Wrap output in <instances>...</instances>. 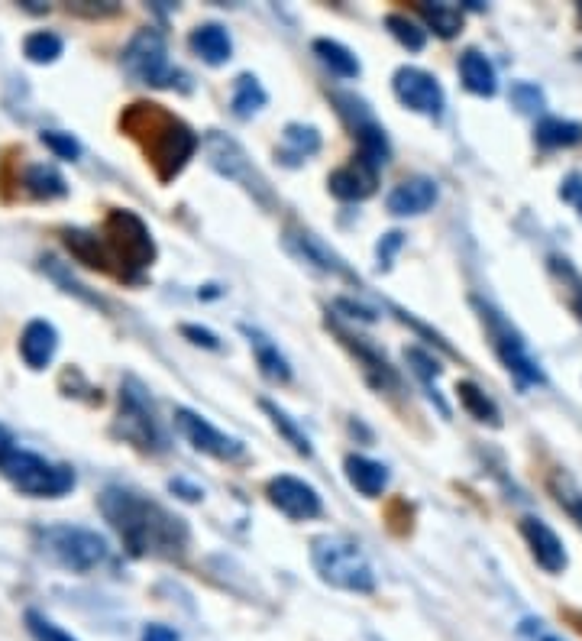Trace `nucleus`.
I'll return each instance as SVG.
<instances>
[{
	"mask_svg": "<svg viewBox=\"0 0 582 641\" xmlns=\"http://www.w3.org/2000/svg\"><path fill=\"white\" fill-rule=\"evenodd\" d=\"M110 528L117 531L123 548L133 557H178L188 548V525L185 518L162 509L130 489L110 486L97 499Z\"/></svg>",
	"mask_w": 582,
	"mask_h": 641,
	"instance_id": "f257e3e1",
	"label": "nucleus"
},
{
	"mask_svg": "<svg viewBox=\"0 0 582 641\" xmlns=\"http://www.w3.org/2000/svg\"><path fill=\"white\" fill-rule=\"evenodd\" d=\"M120 127L127 130L133 140H140L149 162L156 166L159 179L169 182L188 166V159L198 153V133L178 117L165 114L159 104H130L127 114L120 117Z\"/></svg>",
	"mask_w": 582,
	"mask_h": 641,
	"instance_id": "f03ea898",
	"label": "nucleus"
},
{
	"mask_svg": "<svg viewBox=\"0 0 582 641\" xmlns=\"http://www.w3.org/2000/svg\"><path fill=\"white\" fill-rule=\"evenodd\" d=\"M0 473L13 489L36 499H59L75 489V470L68 463H52L17 447L10 438L0 441Z\"/></svg>",
	"mask_w": 582,
	"mask_h": 641,
	"instance_id": "7ed1b4c3",
	"label": "nucleus"
},
{
	"mask_svg": "<svg viewBox=\"0 0 582 641\" xmlns=\"http://www.w3.org/2000/svg\"><path fill=\"white\" fill-rule=\"evenodd\" d=\"M314 570L324 583L343 593H372L376 590V574H372L369 557L363 548L346 535H321L311 544Z\"/></svg>",
	"mask_w": 582,
	"mask_h": 641,
	"instance_id": "20e7f679",
	"label": "nucleus"
},
{
	"mask_svg": "<svg viewBox=\"0 0 582 641\" xmlns=\"http://www.w3.org/2000/svg\"><path fill=\"white\" fill-rule=\"evenodd\" d=\"M104 247L110 263H120V276L136 279L156 259V243H152L149 227L143 217H136L127 208H114L104 221Z\"/></svg>",
	"mask_w": 582,
	"mask_h": 641,
	"instance_id": "39448f33",
	"label": "nucleus"
},
{
	"mask_svg": "<svg viewBox=\"0 0 582 641\" xmlns=\"http://www.w3.org/2000/svg\"><path fill=\"white\" fill-rule=\"evenodd\" d=\"M36 544L52 564H59L72 574H91L97 564H104L107 541L91 528L78 525H46L36 531Z\"/></svg>",
	"mask_w": 582,
	"mask_h": 641,
	"instance_id": "423d86ee",
	"label": "nucleus"
},
{
	"mask_svg": "<svg viewBox=\"0 0 582 641\" xmlns=\"http://www.w3.org/2000/svg\"><path fill=\"white\" fill-rule=\"evenodd\" d=\"M476 308H479V315H482V324H485V331H489V337H492V347H495V353H498V360L505 363V370L518 379L521 386H537V383H544V373H540V366L531 360V353H528V347H524V340H521V334L511 327L502 315H498L495 308H489V305H479L476 302Z\"/></svg>",
	"mask_w": 582,
	"mask_h": 641,
	"instance_id": "0eeeda50",
	"label": "nucleus"
},
{
	"mask_svg": "<svg viewBox=\"0 0 582 641\" xmlns=\"http://www.w3.org/2000/svg\"><path fill=\"white\" fill-rule=\"evenodd\" d=\"M123 72L133 81L143 85H172L175 72L169 68V52H165V39L156 30H140L127 49H123Z\"/></svg>",
	"mask_w": 582,
	"mask_h": 641,
	"instance_id": "6e6552de",
	"label": "nucleus"
},
{
	"mask_svg": "<svg viewBox=\"0 0 582 641\" xmlns=\"http://www.w3.org/2000/svg\"><path fill=\"white\" fill-rule=\"evenodd\" d=\"M114 431L123 441H130L140 450H162V434L152 415V405L143 395V389H136V383H127L120 389V415Z\"/></svg>",
	"mask_w": 582,
	"mask_h": 641,
	"instance_id": "1a4fd4ad",
	"label": "nucleus"
},
{
	"mask_svg": "<svg viewBox=\"0 0 582 641\" xmlns=\"http://www.w3.org/2000/svg\"><path fill=\"white\" fill-rule=\"evenodd\" d=\"M392 91H395V98L414 114H427V117L443 114V88L431 72H424V68H414V65L398 68L392 78Z\"/></svg>",
	"mask_w": 582,
	"mask_h": 641,
	"instance_id": "9d476101",
	"label": "nucleus"
},
{
	"mask_svg": "<svg viewBox=\"0 0 582 641\" xmlns=\"http://www.w3.org/2000/svg\"><path fill=\"white\" fill-rule=\"evenodd\" d=\"M175 428L201 454H211L217 460H233L243 454V444L237 438H227L224 431H217L211 421L188 412V408H175Z\"/></svg>",
	"mask_w": 582,
	"mask_h": 641,
	"instance_id": "9b49d317",
	"label": "nucleus"
},
{
	"mask_svg": "<svg viewBox=\"0 0 582 641\" xmlns=\"http://www.w3.org/2000/svg\"><path fill=\"white\" fill-rule=\"evenodd\" d=\"M266 496L291 522H308V518L321 515V496H317V489L311 483L298 480V476H275L266 486Z\"/></svg>",
	"mask_w": 582,
	"mask_h": 641,
	"instance_id": "f8f14e48",
	"label": "nucleus"
},
{
	"mask_svg": "<svg viewBox=\"0 0 582 641\" xmlns=\"http://www.w3.org/2000/svg\"><path fill=\"white\" fill-rule=\"evenodd\" d=\"M521 535H524V541L531 544L534 561L544 567L547 574H563V570H566V548H563V541L557 538V531H553L547 522H540V518H524Z\"/></svg>",
	"mask_w": 582,
	"mask_h": 641,
	"instance_id": "ddd939ff",
	"label": "nucleus"
},
{
	"mask_svg": "<svg viewBox=\"0 0 582 641\" xmlns=\"http://www.w3.org/2000/svg\"><path fill=\"white\" fill-rule=\"evenodd\" d=\"M385 204H388V211L398 217L424 214L437 204V182L427 179V175H414V179H405L401 185H395Z\"/></svg>",
	"mask_w": 582,
	"mask_h": 641,
	"instance_id": "4468645a",
	"label": "nucleus"
},
{
	"mask_svg": "<svg viewBox=\"0 0 582 641\" xmlns=\"http://www.w3.org/2000/svg\"><path fill=\"white\" fill-rule=\"evenodd\" d=\"M55 350H59V331L43 321V318H36L23 327V337H20V357L23 363L30 366V370H46V366L52 363L55 357Z\"/></svg>",
	"mask_w": 582,
	"mask_h": 641,
	"instance_id": "2eb2a0df",
	"label": "nucleus"
},
{
	"mask_svg": "<svg viewBox=\"0 0 582 641\" xmlns=\"http://www.w3.org/2000/svg\"><path fill=\"white\" fill-rule=\"evenodd\" d=\"M376 175L379 169H372L366 159H356L350 166L337 169L330 175V192L340 201H366L372 192H376Z\"/></svg>",
	"mask_w": 582,
	"mask_h": 641,
	"instance_id": "dca6fc26",
	"label": "nucleus"
},
{
	"mask_svg": "<svg viewBox=\"0 0 582 641\" xmlns=\"http://www.w3.org/2000/svg\"><path fill=\"white\" fill-rule=\"evenodd\" d=\"M346 470V480L356 489V493H363L366 499H376L382 496V489L388 486V470L382 467L379 460H369V457H359V454H350L343 463Z\"/></svg>",
	"mask_w": 582,
	"mask_h": 641,
	"instance_id": "f3484780",
	"label": "nucleus"
},
{
	"mask_svg": "<svg viewBox=\"0 0 582 641\" xmlns=\"http://www.w3.org/2000/svg\"><path fill=\"white\" fill-rule=\"evenodd\" d=\"M191 49H194V56L204 59L207 65H224L230 56H233V43H230V36L224 26H217V23H204L198 26V30L191 33Z\"/></svg>",
	"mask_w": 582,
	"mask_h": 641,
	"instance_id": "a211bd4d",
	"label": "nucleus"
},
{
	"mask_svg": "<svg viewBox=\"0 0 582 641\" xmlns=\"http://www.w3.org/2000/svg\"><path fill=\"white\" fill-rule=\"evenodd\" d=\"M65 247L72 250L78 263H85L88 269H101L110 272V253L104 247V237L91 234V230H65Z\"/></svg>",
	"mask_w": 582,
	"mask_h": 641,
	"instance_id": "6ab92c4d",
	"label": "nucleus"
},
{
	"mask_svg": "<svg viewBox=\"0 0 582 641\" xmlns=\"http://www.w3.org/2000/svg\"><path fill=\"white\" fill-rule=\"evenodd\" d=\"M460 78H463L466 91L479 94V98H492L495 88H498L492 62L485 59L482 52H476V49L463 52V59H460Z\"/></svg>",
	"mask_w": 582,
	"mask_h": 641,
	"instance_id": "aec40b11",
	"label": "nucleus"
},
{
	"mask_svg": "<svg viewBox=\"0 0 582 641\" xmlns=\"http://www.w3.org/2000/svg\"><path fill=\"white\" fill-rule=\"evenodd\" d=\"M243 331L249 337V347L256 350V360H259L262 376L272 379V383H288V379H291V366H288V360L279 353V347H275L266 334L253 331V327H243Z\"/></svg>",
	"mask_w": 582,
	"mask_h": 641,
	"instance_id": "412c9836",
	"label": "nucleus"
},
{
	"mask_svg": "<svg viewBox=\"0 0 582 641\" xmlns=\"http://www.w3.org/2000/svg\"><path fill=\"white\" fill-rule=\"evenodd\" d=\"M23 188H26V195L36 201H55V198L68 195L62 172L55 166H46V162H39V166H30L23 172Z\"/></svg>",
	"mask_w": 582,
	"mask_h": 641,
	"instance_id": "4be33fe9",
	"label": "nucleus"
},
{
	"mask_svg": "<svg viewBox=\"0 0 582 641\" xmlns=\"http://www.w3.org/2000/svg\"><path fill=\"white\" fill-rule=\"evenodd\" d=\"M353 133H356V143H359V159H366L372 169H382L388 162V156H392V146H388L385 130L369 117V120L353 124Z\"/></svg>",
	"mask_w": 582,
	"mask_h": 641,
	"instance_id": "5701e85b",
	"label": "nucleus"
},
{
	"mask_svg": "<svg viewBox=\"0 0 582 641\" xmlns=\"http://www.w3.org/2000/svg\"><path fill=\"white\" fill-rule=\"evenodd\" d=\"M534 140L544 149L576 146V143H582V124H576V120H563V117H544L534 130Z\"/></svg>",
	"mask_w": 582,
	"mask_h": 641,
	"instance_id": "b1692460",
	"label": "nucleus"
},
{
	"mask_svg": "<svg viewBox=\"0 0 582 641\" xmlns=\"http://www.w3.org/2000/svg\"><path fill=\"white\" fill-rule=\"evenodd\" d=\"M317 149H321V133H317L314 127H301V124L285 127V133H282V149H279V156H282L285 162H291V166H295V162L314 156Z\"/></svg>",
	"mask_w": 582,
	"mask_h": 641,
	"instance_id": "393cba45",
	"label": "nucleus"
},
{
	"mask_svg": "<svg viewBox=\"0 0 582 641\" xmlns=\"http://www.w3.org/2000/svg\"><path fill=\"white\" fill-rule=\"evenodd\" d=\"M266 91H262L259 78L256 75H240L237 85H233V114L237 117H253L266 107Z\"/></svg>",
	"mask_w": 582,
	"mask_h": 641,
	"instance_id": "a878e982",
	"label": "nucleus"
},
{
	"mask_svg": "<svg viewBox=\"0 0 582 641\" xmlns=\"http://www.w3.org/2000/svg\"><path fill=\"white\" fill-rule=\"evenodd\" d=\"M418 13L427 20V26L443 36V39H453L456 33L463 30V10L460 7H450V4H418Z\"/></svg>",
	"mask_w": 582,
	"mask_h": 641,
	"instance_id": "bb28decb",
	"label": "nucleus"
},
{
	"mask_svg": "<svg viewBox=\"0 0 582 641\" xmlns=\"http://www.w3.org/2000/svg\"><path fill=\"white\" fill-rule=\"evenodd\" d=\"M314 52L321 56V62L330 68V72H337L340 78H356L359 75V59L346 46L334 43V39H317Z\"/></svg>",
	"mask_w": 582,
	"mask_h": 641,
	"instance_id": "cd10ccee",
	"label": "nucleus"
},
{
	"mask_svg": "<svg viewBox=\"0 0 582 641\" xmlns=\"http://www.w3.org/2000/svg\"><path fill=\"white\" fill-rule=\"evenodd\" d=\"M456 395H460V405L466 408L469 415H473L476 421H489V425H502V415H498V408L495 402L485 395L476 383H460L456 386Z\"/></svg>",
	"mask_w": 582,
	"mask_h": 641,
	"instance_id": "c85d7f7f",
	"label": "nucleus"
},
{
	"mask_svg": "<svg viewBox=\"0 0 582 641\" xmlns=\"http://www.w3.org/2000/svg\"><path fill=\"white\" fill-rule=\"evenodd\" d=\"M62 49H65L62 36H55L49 30H36V33H30V36L23 39V56L30 59V62H36V65L55 62V59L62 56Z\"/></svg>",
	"mask_w": 582,
	"mask_h": 641,
	"instance_id": "c756f323",
	"label": "nucleus"
},
{
	"mask_svg": "<svg viewBox=\"0 0 582 641\" xmlns=\"http://www.w3.org/2000/svg\"><path fill=\"white\" fill-rule=\"evenodd\" d=\"M298 243H301V253L311 259V263H317L324 272H340V276H346V266H343V259L327 247V243H321L314 234H295Z\"/></svg>",
	"mask_w": 582,
	"mask_h": 641,
	"instance_id": "7c9ffc66",
	"label": "nucleus"
},
{
	"mask_svg": "<svg viewBox=\"0 0 582 641\" xmlns=\"http://www.w3.org/2000/svg\"><path fill=\"white\" fill-rule=\"evenodd\" d=\"M385 26H388V33H392L398 43L405 49H411V52H421L424 43H427V33L421 30V26L414 20H408V17H401V13H388Z\"/></svg>",
	"mask_w": 582,
	"mask_h": 641,
	"instance_id": "2f4dec72",
	"label": "nucleus"
},
{
	"mask_svg": "<svg viewBox=\"0 0 582 641\" xmlns=\"http://www.w3.org/2000/svg\"><path fill=\"white\" fill-rule=\"evenodd\" d=\"M262 408H266V412H269V418H272V425H275V428H279V431L285 434V438H288V444H291V447H295V450H298V454H304V457H308V454H311V441H308V438H304V434L298 431V425H295V421H291V418H288V415L282 412V408H275L272 402H262Z\"/></svg>",
	"mask_w": 582,
	"mask_h": 641,
	"instance_id": "473e14b6",
	"label": "nucleus"
},
{
	"mask_svg": "<svg viewBox=\"0 0 582 641\" xmlns=\"http://www.w3.org/2000/svg\"><path fill=\"white\" fill-rule=\"evenodd\" d=\"M553 493H557L560 506L573 515V522H579V528H582V493L576 489V483L566 473H557L553 476Z\"/></svg>",
	"mask_w": 582,
	"mask_h": 641,
	"instance_id": "72a5a7b5",
	"label": "nucleus"
},
{
	"mask_svg": "<svg viewBox=\"0 0 582 641\" xmlns=\"http://www.w3.org/2000/svg\"><path fill=\"white\" fill-rule=\"evenodd\" d=\"M26 629L36 641H75L68 632H62L59 625L49 622L46 616H39V612H26Z\"/></svg>",
	"mask_w": 582,
	"mask_h": 641,
	"instance_id": "f704fd0d",
	"label": "nucleus"
},
{
	"mask_svg": "<svg viewBox=\"0 0 582 641\" xmlns=\"http://www.w3.org/2000/svg\"><path fill=\"white\" fill-rule=\"evenodd\" d=\"M55 156L59 159H78L81 156V143L75 140L72 133H62V130H46L43 136H39Z\"/></svg>",
	"mask_w": 582,
	"mask_h": 641,
	"instance_id": "c9c22d12",
	"label": "nucleus"
},
{
	"mask_svg": "<svg viewBox=\"0 0 582 641\" xmlns=\"http://www.w3.org/2000/svg\"><path fill=\"white\" fill-rule=\"evenodd\" d=\"M405 357H408V363H414V373H418V376L424 379V383H431V379H437L440 366H437V360H431V357H427L424 350L411 347V350H405Z\"/></svg>",
	"mask_w": 582,
	"mask_h": 641,
	"instance_id": "e433bc0d",
	"label": "nucleus"
},
{
	"mask_svg": "<svg viewBox=\"0 0 582 641\" xmlns=\"http://www.w3.org/2000/svg\"><path fill=\"white\" fill-rule=\"evenodd\" d=\"M511 98L518 101L521 111H534V107L544 104V98H540V91L534 85H515L511 88Z\"/></svg>",
	"mask_w": 582,
	"mask_h": 641,
	"instance_id": "4c0bfd02",
	"label": "nucleus"
},
{
	"mask_svg": "<svg viewBox=\"0 0 582 641\" xmlns=\"http://www.w3.org/2000/svg\"><path fill=\"white\" fill-rule=\"evenodd\" d=\"M560 198L570 201L573 208L579 211V217H582V179H579V175H566V182L560 185Z\"/></svg>",
	"mask_w": 582,
	"mask_h": 641,
	"instance_id": "58836bf2",
	"label": "nucleus"
},
{
	"mask_svg": "<svg viewBox=\"0 0 582 641\" xmlns=\"http://www.w3.org/2000/svg\"><path fill=\"white\" fill-rule=\"evenodd\" d=\"M182 334H185V337H191V344H201V347H207V350H220V340H217V334L204 331V327L185 324V327H182Z\"/></svg>",
	"mask_w": 582,
	"mask_h": 641,
	"instance_id": "ea45409f",
	"label": "nucleus"
},
{
	"mask_svg": "<svg viewBox=\"0 0 582 641\" xmlns=\"http://www.w3.org/2000/svg\"><path fill=\"white\" fill-rule=\"evenodd\" d=\"M143 641H178V632L169 625H146Z\"/></svg>",
	"mask_w": 582,
	"mask_h": 641,
	"instance_id": "a19ab883",
	"label": "nucleus"
},
{
	"mask_svg": "<svg viewBox=\"0 0 582 641\" xmlns=\"http://www.w3.org/2000/svg\"><path fill=\"white\" fill-rule=\"evenodd\" d=\"M401 243V234H388V240L385 243H379V259L388 266V259H392V250Z\"/></svg>",
	"mask_w": 582,
	"mask_h": 641,
	"instance_id": "79ce46f5",
	"label": "nucleus"
},
{
	"mask_svg": "<svg viewBox=\"0 0 582 641\" xmlns=\"http://www.w3.org/2000/svg\"><path fill=\"white\" fill-rule=\"evenodd\" d=\"M566 272H570V279H573V289H576V298H573V308L579 311V318H582V279L576 276V272L566 266Z\"/></svg>",
	"mask_w": 582,
	"mask_h": 641,
	"instance_id": "37998d69",
	"label": "nucleus"
},
{
	"mask_svg": "<svg viewBox=\"0 0 582 641\" xmlns=\"http://www.w3.org/2000/svg\"><path fill=\"white\" fill-rule=\"evenodd\" d=\"M540 641H563V638H557V635H544V638H540Z\"/></svg>",
	"mask_w": 582,
	"mask_h": 641,
	"instance_id": "c03bdc74",
	"label": "nucleus"
},
{
	"mask_svg": "<svg viewBox=\"0 0 582 641\" xmlns=\"http://www.w3.org/2000/svg\"><path fill=\"white\" fill-rule=\"evenodd\" d=\"M4 438H10V434H7L4 428H0V441H4Z\"/></svg>",
	"mask_w": 582,
	"mask_h": 641,
	"instance_id": "a18cd8bd",
	"label": "nucleus"
},
{
	"mask_svg": "<svg viewBox=\"0 0 582 641\" xmlns=\"http://www.w3.org/2000/svg\"><path fill=\"white\" fill-rule=\"evenodd\" d=\"M579 26H582V4H579Z\"/></svg>",
	"mask_w": 582,
	"mask_h": 641,
	"instance_id": "49530a36",
	"label": "nucleus"
},
{
	"mask_svg": "<svg viewBox=\"0 0 582 641\" xmlns=\"http://www.w3.org/2000/svg\"><path fill=\"white\" fill-rule=\"evenodd\" d=\"M579 59H582V52H579Z\"/></svg>",
	"mask_w": 582,
	"mask_h": 641,
	"instance_id": "de8ad7c7",
	"label": "nucleus"
}]
</instances>
